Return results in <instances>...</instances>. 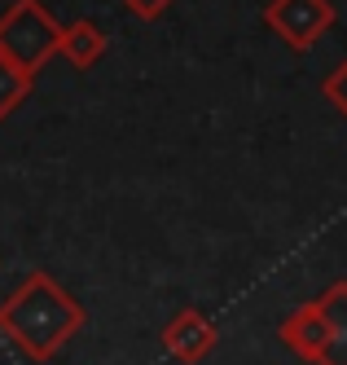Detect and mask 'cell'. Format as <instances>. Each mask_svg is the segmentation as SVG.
<instances>
[{
	"label": "cell",
	"instance_id": "cell-1",
	"mask_svg": "<svg viewBox=\"0 0 347 365\" xmlns=\"http://www.w3.org/2000/svg\"><path fill=\"white\" fill-rule=\"evenodd\" d=\"M84 326H88L84 304L44 269L26 273L18 291L0 304V334L26 361H53Z\"/></svg>",
	"mask_w": 347,
	"mask_h": 365
},
{
	"label": "cell",
	"instance_id": "cell-2",
	"mask_svg": "<svg viewBox=\"0 0 347 365\" xmlns=\"http://www.w3.org/2000/svg\"><path fill=\"white\" fill-rule=\"evenodd\" d=\"M62 22L40 0H14L0 14V53L18 62L26 75H40L53 58H62Z\"/></svg>",
	"mask_w": 347,
	"mask_h": 365
},
{
	"label": "cell",
	"instance_id": "cell-3",
	"mask_svg": "<svg viewBox=\"0 0 347 365\" xmlns=\"http://www.w3.org/2000/svg\"><path fill=\"white\" fill-rule=\"evenodd\" d=\"M334 22H338L334 0H269L264 5V27L295 53H308Z\"/></svg>",
	"mask_w": 347,
	"mask_h": 365
},
{
	"label": "cell",
	"instance_id": "cell-4",
	"mask_svg": "<svg viewBox=\"0 0 347 365\" xmlns=\"http://www.w3.org/2000/svg\"><path fill=\"white\" fill-rule=\"evenodd\" d=\"M158 344H163V352H167L172 361H180V365H198V361H207L211 352H216L220 330H216V322H211L202 308H180L176 317L163 326Z\"/></svg>",
	"mask_w": 347,
	"mask_h": 365
},
{
	"label": "cell",
	"instance_id": "cell-5",
	"mask_svg": "<svg viewBox=\"0 0 347 365\" xmlns=\"http://www.w3.org/2000/svg\"><path fill=\"white\" fill-rule=\"evenodd\" d=\"M277 339H281V344L295 352L299 361L321 365L326 352H330V317H326L321 299H308V304H299V308H290L286 317H281V326H277Z\"/></svg>",
	"mask_w": 347,
	"mask_h": 365
},
{
	"label": "cell",
	"instance_id": "cell-6",
	"mask_svg": "<svg viewBox=\"0 0 347 365\" xmlns=\"http://www.w3.org/2000/svg\"><path fill=\"white\" fill-rule=\"evenodd\" d=\"M105 31L97 27V22H88V18H75L71 27L62 31V58L75 66V71H88V66H97L101 58H105Z\"/></svg>",
	"mask_w": 347,
	"mask_h": 365
},
{
	"label": "cell",
	"instance_id": "cell-7",
	"mask_svg": "<svg viewBox=\"0 0 347 365\" xmlns=\"http://www.w3.org/2000/svg\"><path fill=\"white\" fill-rule=\"evenodd\" d=\"M321 308L330 317V352L321 365H347V277L330 282L321 291Z\"/></svg>",
	"mask_w": 347,
	"mask_h": 365
},
{
	"label": "cell",
	"instance_id": "cell-8",
	"mask_svg": "<svg viewBox=\"0 0 347 365\" xmlns=\"http://www.w3.org/2000/svg\"><path fill=\"white\" fill-rule=\"evenodd\" d=\"M31 84H36V75H26L18 62H9L5 53H0V123L31 97Z\"/></svg>",
	"mask_w": 347,
	"mask_h": 365
},
{
	"label": "cell",
	"instance_id": "cell-9",
	"mask_svg": "<svg viewBox=\"0 0 347 365\" xmlns=\"http://www.w3.org/2000/svg\"><path fill=\"white\" fill-rule=\"evenodd\" d=\"M321 93H326V101H330V106L347 119V58L326 75V80H321Z\"/></svg>",
	"mask_w": 347,
	"mask_h": 365
},
{
	"label": "cell",
	"instance_id": "cell-10",
	"mask_svg": "<svg viewBox=\"0 0 347 365\" xmlns=\"http://www.w3.org/2000/svg\"><path fill=\"white\" fill-rule=\"evenodd\" d=\"M123 9L132 18H141V22H158V18L172 9V0H123Z\"/></svg>",
	"mask_w": 347,
	"mask_h": 365
}]
</instances>
